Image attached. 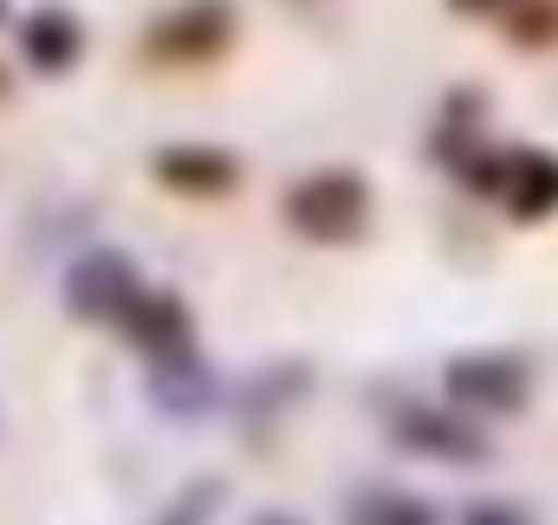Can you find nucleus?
<instances>
[{
	"label": "nucleus",
	"instance_id": "f257e3e1",
	"mask_svg": "<svg viewBox=\"0 0 558 525\" xmlns=\"http://www.w3.org/2000/svg\"><path fill=\"white\" fill-rule=\"evenodd\" d=\"M286 228L318 247H351L371 228V182L357 169H312L286 188Z\"/></svg>",
	"mask_w": 558,
	"mask_h": 525
},
{
	"label": "nucleus",
	"instance_id": "f03ea898",
	"mask_svg": "<svg viewBox=\"0 0 558 525\" xmlns=\"http://www.w3.org/2000/svg\"><path fill=\"white\" fill-rule=\"evenodd\" d=\"M441 390L468 415L500 422V415H520L533 402V364L520 351H461L441 364Z\"/></svg>",
	"mask_w": 558,
	"mask_h": 525
},
{
	"label": "nucleus",
	"instance_id": "7ed1b4c3",
	"mask_svg": "<svg viewBox=\"0 0 558 525\" xmlns=\"http://www.w3.org/2000/svg\"><path fill=\"white\" fill-rule=\"evenodd\" d=\"M390 441L416 461H435V467H481L494 454L487 428H468L461 415H448L435 402H397L390 408Z\"/></svg>",
	"mask_w": 558,
	"mask_h": 525
},
{
	"label": "nucleus",
	"instance_id": "20e7f679",
	"mask_svg": "<svg viewBox=\"0 0 558 525\" xmlns=\"http://www.w3.org/2000/svg\"><path fill=\"white\" fill-rule=\"evenodd\" d=\"M137 266L131 254H111V247H98V254H85V260H72L65 272V305L78 312V318H92V325H118V312L137 298Z\"/></svg>",
	"mask_w": 558,
	"mask_h": 525
},
{
	"label": "nucleus",
	"instance_id": "39448f33",
	"mask_svg": "<svg viewBox=\"0 0 558 525\" xmlns=\"http://www.w3.org/2000/svg\"><path fill=\"white\" fill-rule=\"evenodd\" d=\"M118 331L137 344L149 364L195 351V331H189V305H182L175 292H149V285H137V298L118 312Z\"/></svg>",
	"mask_w": 558,
	"mask_h": 525
},
{
	"label": "nucleus",
	"instance_id": "423d86ee",
	"mask_svg": "<svg viewBox=\"0 0 558 525\" xmlns=\"http://www.w3.org/2000/svg\"><path fill=\"white\" fill-rule=\"evenodd\" d=\"M156 182L175 188V195H234L241 188V156L234 149H215V143H169L149 156Z\"/></svg>",
	"mask_w": 558,
	"mask_h": 525
},
{
	"label": "nucleus",
	"instance_id": "0eeeda50",
	"mask_svg": "<svg viewBox=\"0 0 558 525\" xmlns=\"http://www.w3.org/2000/svg\"><path fill=\"white\" fill-rule=\"evenodd\" d=\"M228 33H234V7L228 0H189V7H175V13L156 20L149 46L162 59H208V52L228 46Z\"/></svg>",
	"mask_w": 558,
	"mask_h": 525
},
{
	"label": "nucleus",
	"instance_id": "6e6552de",
	"mask_svg": "<svg viewBox=\"0 0 558 525\" xmlns=\"http://www.w3.org/2000/svg\"><path fill=\"white\" fill-rule=\"evenodd\" d=\"M494 188L507 195V215L513 221H546V215H558V156H546V149L500 156Z\"/></svg>",
	"mask_w": 558,
	"mask_h": 525
},
{
	"label": "nucleus",
	"instance_id": "1a4fd4ad",
	"mask_svg": "<svg viewBox=\"0 0 558 525\" xmlns=\"http://www.w3.org/2000/svg\"><path fill=\"white\" fill-rule=\"evenodd\" d=\"M20 52H26L33 72L52 78V72H72V59L85 52V33H78V20L65 7H39V13L20 20Z\"/></svg>",
	"mask_w": 558,
	"mask_h": 525
},
{
	"label": "nucleus",
	"instance_id": "9d476101",
	"mask_svg": "<svg viewBox=\"0 0 558 525\" xmlns=\"http://www.w3.org/2000/svg\"><path fill=\"white\" fill-rule=\"evenodd\" d=\"M208 395H215V383H208V370L195 364V351H182V357H162V364H156V402H162V408L189 415V408H202Z\"/></svg>",
	"mask_w": 558,
	"mask_h": 525
},
{
	"label": "nucleus",
	"instance_id": "9b49d317",
	"mask_svg": "<svg viewBox=\"0 0 558 525\" xmlns=\"http://www.w3.org/2000/svg\"><path fill=\"white\" fill-rule=\"evenodd\" d=\"M351 525H435V513L410 500V493H390V487H377V493H364L357 506H351Z\"/></svg>",
	"mask_w": 558,
	"mask_h": 525
},
{
	"label": "nucleus",
	"instance_id": "f8f14e48",
	"mask_svg": "<svg viewBox=\"0 0 558 525\" xmlns=\"http://www.w3.org/2000/svg\"><path fill=\"white\" fill-rule=\"evenodd\" d=\"M461 525H533L513 500H474L468 513H461Z\"/></svg>",
	"mask_w": 558,
	"mask_h": 525
},
{
	"label": "nucleus",
	"instance_id": "ddd939ff",
	"mask_svg": "<svg viewBox=\"0 0 558 525\" xmlns=\"http://www.w3.org/2000/svg\"><path fill=\"white\" fill-rule=\"evenodd\" d=\"M553 26H558V7L546 0V7H526V20H520V39L533 46V39H553Z\"/></svg>",
	"mask_w": 558,
	"mask_h": 525
},
{
	"label": "nucleus",
	"instance_id": "4468645a",
	"mask_svg": "<svg viewBox=\"0 0 558 525\" xmlns=\"http://www.w3.org/2000/svg\"><path fill=\"white\" fill-rule=\"evenodd\" d=\"M454 13H500V7H513V0H448Z\"/></svg>",
	"mask_w": 558,
	"mask_h": 525
},
{
	"label": "nucleus",
	"instance_id": "2eb2a0df",
	"mask_svg": "<svg viewBox=\"0 0 558 525\" xmlns=\"http://www.w3.org/2000/svg\"><path fill=\"white\" fill-rule=\"evenodd\" d=\"M254 525H305V520H299V513H260Z\"/></svg>",
	"mask_w": 558,
	"mask_h": 525
},
{
	"label": "nucleus",
	"instance_id": "dca6fc26",
	"mask_svg": "<svg viewBox=\"0 0 558 525\" xmlns=\"http://www.w3.org/2000/svg\"><path fill=\"white\" fill-rule=\"evenodd\" d=\"M175 525H182V520H175Z\"/></svg>",
	"mask_w": 558,
	"mask_h": 525
}]
</instances>
